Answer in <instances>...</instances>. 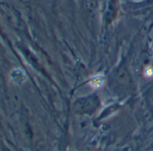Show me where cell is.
Listing matches in <instances>:
<instances>
[{
    "label": "cell",
    "mask_w": 153,
    "mask_h": 151,
    "mask_svg": "<svg viewBox=\"0 0 153 151\" xmlns=\"http://www.w3.org/2000/svg\"><path fill=\"white\" fill-rule=\"evenodd\" d=\"M104 84V79H103V77L98 75V76H95L91 78V85L92 86V87L94 88H100L102 86V85Z\"/></svg>",
    "instance_id": "6da1fadb"
},
{
    "label": "cell",
    "mask_w": 153,
    "mask_h": 151,
    "mask_svg": "<svg viewBox=\"0 0 153 151\" xmlns=\"http://www.w3.org/2000/svg\"><path fill=\"white\" fill-rule=\"evenodd\" d=\"M153 75V70L151 68H148L146 70H145V76L147 77H152Z\"/></svg>",
    "instance_id": "7a4b0ae2"
}]
</instances>
